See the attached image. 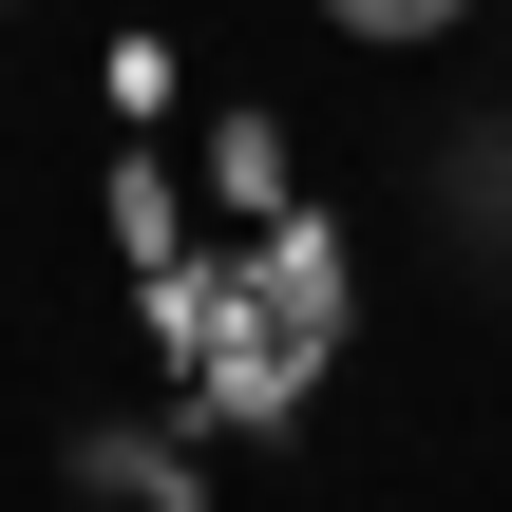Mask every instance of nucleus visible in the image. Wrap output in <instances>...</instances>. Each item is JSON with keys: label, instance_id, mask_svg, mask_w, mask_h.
Here are the masks:
<instances>
[{"label": "nucleus", "instance_id": "nucleus-1", "mask_svg": "<svg viewBox=\"0 0 512 512\" xmlns=\"http://www.w3.org/2000/svg\"><path fill=\"white\" fill-rule=\"evenodd\" d=\"M323 19H342V38H380V57H399V38H456V19H475V0H323Z\"/></svg>", "mask_w": 512, "mask_h": 512}]
</instances>
